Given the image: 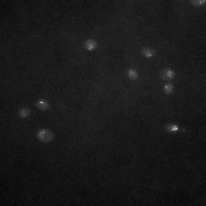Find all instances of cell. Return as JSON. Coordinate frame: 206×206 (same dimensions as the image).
<instances>
[{"instance_id":"3","label":"cell","mask_w":206,"mask_h":206,"mask_svg":"<svg viewBox=\"0 0 206 206\" xmlns=\"http://www.w3.org/2000/svg\"><path fill=\"white\" fill-rule=\"evenodd\" d=\"M141 53H142V55L146 56V57H152V56L156 54V50L154 48H151V47H143L142 50H141Z\"/></svg>"},{"instance_id":"6","label":"cell","mask_w":206,"mask_h":206,"mask_svg":"<svg viewBox=\"0 0 206 206\" xmlns=\"http://www.w3.org/2000/svg\"><path fill=\"white\" fill-rule=\"evenodd\" d=\"M30 115H31V111H30V109H28V108H23V109H21L18 111V116L21 118H28Z\"/></svg>"},{"instance_id":"5","label":"cell","mask_w":206,"mask_h":206,"mask_svg":"<svg viewBox=\"0 0 206 206\" xmlns=\"http://www.w3.org/2000/svg\"><path fill=\"white\" fill-rule=\"evenodd\" d=\"M85 48L87 50H94V49L97 47V42L95 40H92V39H89V40H87L85 42Z\"/></svg>"},{"instance_id":"9","label":"cell","mask_w":206,"mask_h":206,"mask_svg":"<svg viewBox=\"0 0 206 206\" xmlns=\"http://www.w3.org/2000/svg\"><path fill=\"white\" fill-rule=\"evenodd\" d=\"M173 89H174V87H173L172 84H166V85L164 86V92H165L166 94H170V93H172V92H173Z\"/></svg>"},{"instance_id":"7","label":"cell","mask_w":206,"mask_h":206,"mask_svg":"<svg viewBox=\"0 0 206 206\" xmlns=\"http://www.w3.org/2000/svg\"><path fill=\"white\" fill-rule=\"evenodd\" d=\"M166 130H167V132H170V133H178V132L180 131L179 126H178V125H174V124L167 125V126H166Z\"/></svg>"},{"instance_id":"8","label":"cell","mask_w":206,"mask_h":206,"mask_svg":"<svg viewBox=\"0 0 206 206\" xmlns=\"http://www.w3.org/2000/svg\"><path fill=\"white\" fill-rule=\"evenodd\" d=\"M127 76H128V78L130 79H132V80H135L136 78H137V71L136 70H134V69H130L128 71H127Z\"/></svg>"},{"instance_id":"1","label":"cell","mask_w":206,"mask_h":206,"mask_svg":"<svg viewBox=\"0 0 206 206\" xmlns=\"http://www.w3.org/2000/svg\"><path fill=\"white\" fill-rule=\"evenodd\" d=\"M37 137L41 141V142H44V143H46V142H50L53 139H54V135L53 133L49 131V130H39L38 131V133H37Z\"/></svg>"},{"instance_id":"10","label":"cell","mask_w":206,"mask_h":206,"mask_svg":"<svg viewBox=\"0 0 206 206\" xmlns=\"http://www.w3.org/2000/svg\"><path fill=\"white\" fill-rule=\"evenodd\" d=\"M191 2H193V5H195V6H204L205 5L204 0H197V1H191Z\"/></svg>"},{"instance_id":"4","label":"cell","mask_w":206,"mask_h":206,"mask_svg":"<svg viewBox=\"0 0 206 206\" xmlns=\"http://www.w3.org/2000/svg\"><path fill=\"white\" fill-rule=\"evenodd\" d=\"M36 105L40 110H48L49 109V103L46 101V100H42V98L37 101Z\"/></svg>"},{"instance_id":"2","label":"cell","mask_w":206,"mask_h":206,"mask_svg":"<svg viewBox=\"0 0 206 206\" xmlns=\"http://www.w3.org/2000/svg\"><path fill=\"white\" fill-rule=\"evenodd\" d=\"M174 76H175V72H174L172 69H164V70H161V72H160V77H161V79H164V80H171V79L174 78Z\"/></svg>"}]
</instances>
